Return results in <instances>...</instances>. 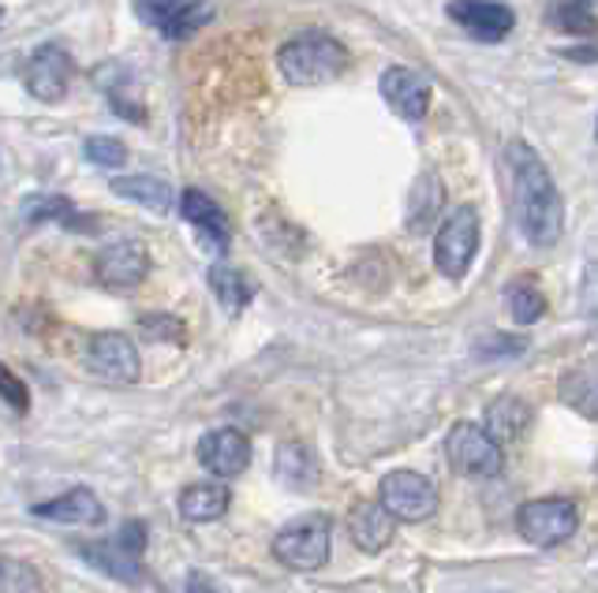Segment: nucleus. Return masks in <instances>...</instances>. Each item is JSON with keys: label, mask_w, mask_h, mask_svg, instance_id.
Wrapping results in <instances>:
<instances>
[{"label": "nucleus", "mask_w": 598, "mask_h": 593, "mask_svg": "<svg viewBox=\"0 0 598 593\" xmlns=\"http://www.w3.org/2000/svg\"><path fill=\"white\" fill-rule=\"evenodd\" d=\"M80 557L91 563V568L105 571L109 579L124 582V586H143V568L139 557H132L120 541H94V546H83Z\"/></svg>", "instance_id": "dca6fc26"}, {"label": "nucleus", "mask_w": 598, "mask_h": 593, "mask_svg": "<svg viewBox=\"0 0 598 593\" xmlns=\"http://www.w3.org/2000/svg\"><path fill=\"white\" fill-rule=\"evenodd\" d=\"M139 332L146 340H158V343H188V325L172 318V314H143Z\"/></svg>", "instance_id": "cd10ccee"}, {"label": "nucleus", "mask_w": 598, "mask_h": 593, "mask_svg": "<svg viewBox=\"0 0 598 593\" xmlns=\"http://www.w3.org/2000/svg\"><path fill=\"white\" fill-rule=\"evenodd\" d=\"M180 213H183V221L195 224L199 235H206L218 251L229 246V221H224V213L218 210L213 198H206L202 191H183L180 194Z\"/></svg>", "instance_id": "f3484780"}, {"label": "nucleus", "mask_w": 598, "mask_h": 593, "mask_svg": "<svg viewBox=\"0 0 598 593\" xmlns=\"http://www.w3.org/2000/svg\"><path fill=\"white\" fill-rule=\"evenodd\" d=\"M505 165L508 176H513V213L524 240H532L535 246L557 243L565 224V210H562V194H557V187L550 180V168L543 165V157L527 142H508Z\"/></svg>", "instance_id": "f257e3e1"}, {"label": "nucleus", "mask_w": 598, "mask_h": 593, "mask_svg": "<svg viewBox=\"0 0 598 593\" xmlns=\"http://www.w3.org/2000/svg\"><path fill=\"white\" fill-rule=\"evenodd\" d=\"M183 593H221L218 586H210V582H206L202 575H191L188 579V586H183Z\"/></svg>", "instance_id": "72a5a7b5"}, {"label": "nucleus", "mask_w": 598, "mask_h": 593, "mask_svg": "<svg viewBox=\"0 0 598 593\" xmlns=\"http://www.w3.org/2000/svg\"><path fill=\"white\" fill-rule=\"evenodd\" d=\"M83 153H86V161H94L97 168H120L127 161V146L120 142V138H113V135L86 138Z\"/></svg>", "instance_id": "c85d7f7f"}, {"label": "nucleus", "mask_w": 598, "mask_h": 593, "mask_svg": "<svg viewBox=\"0 0 598 593\" xmlns=\"http://www.w3.org/2000/svg\"><path fill=\"white\" fill-rule=\"evenodd\" d=\"M277 67H281V75L296 86L329 83V78H337L348 67V49L340 45L337 38H329L322 31H307L281 45Z\"/></svg>", "instance_id": "f03ea898"}, {"label": "nucleus", "mask_w": 598, "mask_h": 593, "mask_svg": "<svg viewBox=\"0 0 598 593\" xmlns=\"http://www.w3.org/2000/svg\"><path fill=\"white\" fill-rule=\"evenodd\" d=\"M210 288H213L218 303L229 314H240L243 306L251 303V284L243 280V273L229 269V265H213V269H210Z\"/></svg>", "instance_id": "393cba45"}, {"label": "nucleus", "mask_w": 598, "mask_h": 593, "mask_svg": "<svg viewBox=\"0 0 598 593\" xmlns=\"http://www.w3.org/2000/svg\"><path fill=\"white\" fill-rule=\"evenodd\" d=\"M86 370L109 384H135L143 373L139 348L124 332H97L86 343Z\"/></svg>", "instance_id": "6e6552de"}, {"label": "nucleus", "mask_w": 598, "mask_h": 593, "mask_svg": "<svg viewBox=\"0 0 598 593\" xmlns=\"http://www.w3.org/2000/svg\"><path fill=\"white\" fill-rule=\"evenodd\" d=\"M113 194L127 198V202L143 205V210L165 213L172 205V187L158 180V176H116Z\"/></svg>", "instance_id": "4be33fe9"}, {"label": "nucleus", "mask_w": 598, "mask_h": 593, "mask_svg": "<svg viewBox=\"0 0 598 593\" xmlns=\"http://www.w3.org/2000/svg\"><path fill=\"white\" fill-rule=\"evenodd\" d=\"M479 254V213L475 210H457L441 224L438 240H434V265L449 280L468 276Z\"/></svg>", "instance_id": "0eeeda50"}, {"label": "nucleus", "mask_w": 598, "mask_h": 593, "mask_svg": "<svg viewBox=\"0 0 598 593\" xmlns=\"http://www.w3.org/2000/svg\"><path fill=\"white\" fill-rule=\"evenodd\" d=\"M0 23H4V12H0Z\"/></svg>", "instance_id": "f704fd0d"}, {"label": "nucleus", "mask_w": 598, "mask_h": 593, "mask_svg": "<svg viewBox=\"0 0 598 593\" xmlns=\"http://www.w3.org/2000/svg\"><path fill=\"white\" fill-rule=\"evenodd\" d=\"M27 91L38 102L53 105L67 94V83H72V56L64 53L61 45H42L27 64Z\"/></svg>", "instance_id": "9d476101"}, {"label": "nucleus", "mask_w": 598, "mask_h": 593, "mask_svg": "<svg viewBox=\"0 0 598 593\" xmlns=\"http://www.w3.org/2000/svg\"><path fill=\"white\" fill-rule=\"evenodd\" d=\"M120 546L132 552V557H143V552H146V522H143V519H127V522H124Z\"/></svg>", "instance_id": "2f4dec72"}, {"label": "nucleus", "mask_w": 598, "mask_h": 593, "mask_svg": "<svg viewBox=\"0 0 598 593\" xmlns=\"http://www.w3.org/2000/svg\"><path fill=\"white\" fill-rule=\"evenodd\" d=\"M333 527L326 516H300L273 538V557L288 571H318L329 560Z\"/></svg>", "instance_id": "7ed1b4c3"}, {"label": "nucleus", "mask_w": 598, "mask_h": 593, "mask_svg": "<svg viewBox=\"0 0 598 593\" xmlns=\"http://www.w3.org/2000/svg\"><path fill=\"white\" fill-rule=\"evenodd\" d=\"M199 463L218 478H237L251 463V441L240 430H210L199 441Z\"/></svg>", "instance_id": "9b49d317"}, {"label": "nucleus", "mask_w": 598, "mask_h": 593, "mask_svg": "<svg viewBox=\"0 0 598 593\" xmlns=\"http://www.w3.org/2000/svg\"><path fill=\"white\" fill-rule=\"evenodd\" d=\"M273 470L288 489H311L318 481V459L307 444L288 441L277 448V459H273Z\"/></svg>", "instance_id": "6ab92c4d"}, {"label": "nucleus", "mask_w": 598, "mask_h": 593, "mask_svg": "<svg viewBox=\"0 0 598 593\" xmlns=\"http://www.w3.org/2000/svg\"><path fill=\"white\" fill-rule=\"evenodd\" d=\"M576 527H580V511L565 497H543V500L524 504V508L516 511V533L535 549L565 546L576 533Z\"/></svg>", "instance_id": "20e7f679"}, {"label": "nucleus", "mask_w": 598, "mask_h": 593, "mask_svg": "<svg viewBox=\"0 0 598 593\" xmlns=\"http://www.w3.org/2000/svg\"><path fill=\"white\" fill-rule=\"evenodd\" d=\"M381 97L389 102V108L400 116V120H423L430 108V83L411 67H389L381 75Z\"/></svg>", "instance_id": "f8f14e48"}, {"label": "nucleus", "mask_w": 598, "mask_h": 593, "mask_svg": "<svg viewBox=\"0 0 598 593\" xmlns=\"http://www.w3.org/2000/svg\"><path fill=\"white\" fill-rule=\"evenodd\" d=\"M0 593H42V579L27 560H0Z\"/></svg>", "instance_id": "bb28decb"}, {"label": "nucleus", "mask_w": 598, "mask_h": 593, "mask_svg": "<svg viewBox=\"0 0 598 593\" xmlns=\"http://www.w3.org/2000/svg\"><path fill=\"white\" fill-rule=\"evenodd\" d=\"M0 400H4L15 414L31 411V392H27V384L19 381L12 370H0Z\"/></svg>", "instance_id": "7c9ffc66"}, {"label": "nucleus", "mask_w": 598, "mask_h": 593, "mask_svg": "<svg viewBox=\"0 0 598 593\" xmlns=\"http://www.w3.org/2000/svg\"><path fill=\"white\" fill-rule=\"evenodd\" d=\"M213 19V0H183L176 4L169 15L161 19V34L172 38V42H183L195 31H202L206 23Z\"/></svg>", "instance_id": "b1692460"}, {"label": "nucleus", "mask_w": 598, "mask_h": 593, "mask_svg": "<svg viewBox=\"0 0 598 593\" xmlns=\"http://www.w3.org/2000/svg\"><path fill=\"white\" fill-rule=\"evenodd\" d=\"M23 221H27V224H49V221H56V224H67V229L94 232V221H91V216H80V213H75V205L67 202L64 194H34V198H27Z\"/></svg>", "instance_id": "412c9836"}, {"label": "nucleus", "mask_w": 598, "mask_h": 593, "mask_svg": "<svg viewBox=\"0 0 598 593\" xmlns=\"http://www.w3.org/2000/svg\"><path fill=\"white\" fill-rule=\"evenodd\" d=\"M527 419H532V411H527L516 395H502V400H494L486 407V426L483 430L505 448V444H516L520 437H524Z\"/></svg>", "instance_id": "aec40b11"}, {"label": "nucleus", "mask_w": 598, "mask_h": 593, "mask_svg": "<svg viewBox=\"0 0 598 593\" xmlns=\"http://www.w3.org/2000/svg\"><path fill=\"white\" fill-rule=\"evenodd\" d=\"M232 493L221 481H199V486H188L180 493V516L188 522H213L229 511Z\"/></svg>", "instance_id": "a211bd4d"}, {"label": "nucleus", "mask_w": 598, "mask_h": 593, "mask_svg": "<svg viewBox=\"0 0 598 593\" xmlns=\"http://www.w3.org/2000/svg\"><path fill=\"white\" fill-rule=\"evenodd\" d=\"M445 459L464 478H497L505 467L502 444L490 437L483 426H475V422H460V426L449 430Z\"/></svg>", "instance_id": "39448f33"}, {"label": "nucleus", "mask_w": 598, "mask_h": 593, "mask_svg": "<svg viewBox=\"0 0 598 593\" xmlns=\"http://www.w3.org/2000/svg\"><path fill=\"white\" fill-rule=\"evenodd\" d=\"M554 23L562 27V31H573V34H591L598 27L591 8H587V0H565V4H557Z\"/></svg>", "instance_id": "c756f323"}, {"label": "nucleus", "mask_w": 598, "mask_h": 593, "mask_svg": "<svg viewBox=\"0 0 598 593\" xmlns=\"http://www.w3.org/2000/svg\"><path fill=\"white\" fill-rule=\"evenodd\" d=\"M94 273L109 292H132L139 288L146 273H150V251H146V243L139 240H120L97 254Z\"/></svg>", "instance_id": "1a4fd4ad"}, {"label": "nucleus", "mask_w": 598, "mask_h": 593, "mask_svg": "<svg viewBox=\"0 0 598 593\" xmlns=\"http://www.w3.org/2000/svg\"><path fill=\"white\" fill-rule=\"evenodd\" d=\"M378 500L397 522H423L438 511V489L430 486V478H423V474L416 470L386 474L378 489Z\"/></svg>", "instance_id": "423d86ee"}, {"label": "nucleus", "mask_w": 598, "mask_h": 593, "mask_svg": "<svg viewBox=\"0 0 598 593\" xmlns=\"http://www.w3.org/2000/svg\"><path fill=\"white\" fill-rule=\"evenodd\" d=\"M176 4H183V0H135V12H139L150 27H161V19L169 15Z\"/></svg>", "instance_id": "473e14b6"}, {"label": "nucleus", "mask_w": 598, "mask_h": 593, "mask_svg": "<svg viewBox=\"0 0 598 593\" xmlns=\"http://www.w3.org/2000/svg\"><path fill=\"white\" fill-rule=\"evenodd\" d=\"M508 314H513L516 325H535L546 314L543 292L532 288V284H516V288L508 292Z\"/></svg>", "instance_id": "a878e982"}, {"label": "nucleus", "mask_w": 598, "mask_h": 593, "mask_svg": "<svg viewBox=\"0 0 598 593\" xmlns=\"http://www.w3.org/2000/svg\"><path fill=\"white\" fill-rule=\"evenodd\" d=\"M562 400L584 419H598V362H587L580 370L565 373Z\"/></svg>", "instance_id": "5701e85b"}, {"label": "nucleus", "mask_w": 598, "mask_h": 593, "mask_svg": "<svg viewBox=\"0 0 598 593\" xmlns=\"http://www.w3.org/2000/svg\"><path fill=\"white\" fill-rule=\"evenodd\" d=\"M449 15H453L464 31H472L479 38H505L516 27L513 8L497 4V0H453Z\"/></svg>", "instance_id": "4468645a"}, {"label": "nucleus", "mask_w": 598, "mask_h": 593, "mask_svg": "<svg viewBox=\"0 0 598 593\" xmlns=\"http://www.w3.org/2000/svg\"><path fill=\"white\" fill-rule=\"evenodd\" d=\"M31 511H34V519L64 522V527H102L105 522L102 500H97L91 489H72V493H64V497L34 504Z\"/></svg>", "instance_id": "ddd939ff"}, {"label": "nucleus", "mask_w": 598, "mask_h": 593, "mask_svg": "<svg viewBox=\"0 0 598 593\" xmlns=\"http://www.w3.org/2000/svg\"><path fill=\"white\" fill-rule=\"evenodd\" d=\"M348 533H352V541H356V549L381 552V549H389V541H394L397 519L381 508V500L378 504L363 500V504H356V508L348 511Z\"/></svg>", "instance_id": "2eb2a0df"}]
</instances>
